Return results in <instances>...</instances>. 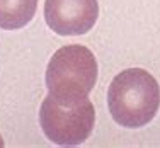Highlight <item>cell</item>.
<instances>
[{
    "instance_id": "obj_1",
    "label": "cell",
    "mask_w": 160,
    "mask_h": 148,
    "mask_svg": "<svg viewBox=\"0 0 160 148\" xmlns=\"http://www.w3.org/2000/svg\"><path fill=\"white\" fill-rule=\"evenodd\" d=\"M97 60L89 48L82 44L62 46L53 53L46 67L48 96L65 107L73 106L89 99L97 82Z\"/></svg>"
},
{
    "instance_id": "obj_2",
    "label": "cell",
    "mask_w": 160,
    "mask_h": 148,
    "mask_svg": "<svg viewBox=\"0 0 160 148\" xmlns=\"http://www.w3.org/2000/svg\"><path fill=\"white\" fill-rule=\"evenodd\" d=\"M108 107L123 128L147 126L158 112L160 85L143 68H128L112 78L108 89Z\"/></svg>"
},
{
    "instance_id": "obj_3",
    "label": "cell",
    "mask_w": 160,
    "mask_h": 148,
    "mask_svg": "<svg viewBox=\"0 0 160 148\" xmlns=\"http://www.w3.org/2000/svg\"><path fill=\"white\" fill-rule=\"evenodd\" d=\"M96 124L94 104L83 102L65 107L46 96L39 109V126L44 136L58 146H78L92 135Z\"/></svg>"
},
{
    "instance_id": "obj_4",
    "label": "cell",
    "mask_w": 160,
    "mask_h": 148,
    "mask_svg": "<svg viewBox=\"0 0 160 148\" xmlns=\"http://www.w3.org/2000/svg\"><path fill=\"white\" fill-rule=\"evenodd\" d=\"M97 17V0H44V21L58 36L87 34Z\"/></svg>"
},
{
    "instance_id": "obj_5",
    "label": "cell",
    "mask_w": 160,
    "mask_h": 148,
    "mask_svg": "<svg viewBox=\"0 0 160 148\" xmlns=\"http://www.w3.org/2000/svg\"><path fill=\"white\" fill-rule=\"evenodd\" d=\"M39 0H0V29L16 31L32 21Z\"/></svg>"
},
{
    "instance_id": "obj_6",
    "label": "cell",
    "mask_w": 160,
    "mask_h": 148,
    "mask_svg": "<svg viewBox=\"0 0 160 148\" xmlns=\"http://www.w3.org/2000/svg\"><path fill=\"white\" fill-rule=\"evenodd\" d=\"M3 145H5V143H3V140H2V136H0V148H2Z\"/></svg>"
}]
</instances>
